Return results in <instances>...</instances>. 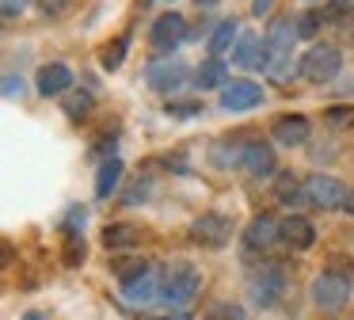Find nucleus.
Returning <instances> with one entry per match:
<instances>
[{"label": "nucleus", "mask_w": 354, "mask_h": 320, "mask_svg": "<svg viewBox=\"0 0 354 320\" xmlns=\"http://www.w3.org/2000/svg\"><path fill=\"white\" fill-rule=\"evenodd\" d=\"M274 195H278V202L282 206H290V210H297L301 202H308L305 198V179H297L293 172H278L274 175Z\"/></svg>", "instance_id": "obj_23"}, {"label": "nucleus", "mask_w": 354, "mask_h": 320, "mask_svg": "<svg viewBox=\"0 0 354 320\" xmlns=\"http://www.w3.org/2000/svg\"><path fill=\"white\" fill-rule=\"evenodd\" d=\"M293 19H297V38H316L324 30V23H328V12H320V8H305V12H297Z\"/></svg>", "instance_id": "obj_25"}, {"label": "nucleus", "mask_w": 354, "mask_h": 320, "mask_svg": "<svg viewBox=\"0 0 354 320\" xmlns=\"http://www.w3.org/2000/svg\"><path fill=\"white\" fill-rule=\"evenodd\" d=\"M39 8L46 15H65V12H69V0H39Z\"/></svg>", "instance_id": "obj_32"}, {"label": "nucleus", "mask_w": 354, "mask_h": 320, "mask_svg": "<svg viewBox=\"0 0 354 320\" xmlns=\"http://www.w3.org/2000/svg\"><path fill=\"white\" fill-rule=\"evenodd\" d=\"M225 84H229V65L221 57H206L194 69V88L198 91H214V88H225Z\"/></svg>", "instance_id": "obj_20"}, {"label": "nucleus", "mask_w": 354, "mask_h": 320, "mask_svg": "<svg viewBox=\"0 0 354 320\" xmlns=\"http://www.w3.org/2000/svg\"><path fill=\"white\" fill-rule=\"evenodd\" d=\"M305 198H308V206L313 210H343V202H346V190H343V183L335 179V175H324V172H313L305 179Z\"/></svg>", "instance_id": "obj_8"}, {"label": "nucleus", "mask_w": 354, "mask_h": 320, "mask_svg": "<svg viewBox=\"0 0 354 320\" xmlns=\"http://www.w3.org/2000/svg\"><path fill=\"white\" fill-rule=\"evenodd\" d=\"M293 38H297V19L293 15H274L263 30V50H267V73L274 80H286L293 73Z\"/></svg>", "instance_id": "obj_1"}, {"label": "nucleus", "mask_w": 354, "mask_h": 320, "mask_svg": "<svg viewBox=\"0 0 354 320\" xmlns=\"http://www.w3.org/2000/svg\"><path fill=\"white\" fill-rule=\"evenodd\" d=\"M24 8H27V0H4V4H0V12H4V19H16Z\"/></svg>", "instance_id": "obj_33"}, {"label": "nucleus", "mask_w": 354, "mask_h": 320, "mask_svg": "<svg viewBox=\"0 0 354 320\" xmlns=\"http://www.w3.org/2000/svg\"><path fill=\"white\" fill-rule=\"evenodd\" d=\"M278 244L290 251H308L316 244V229L308 217H301V213H290V217L278 221Z\"/></svg>", "instance_id": "obj_12"}, {"label": "nucleus", "mask_w": 354, "mask_h": 320, "mask_svg": "<svg viewBox=\"0 0 354 320\" xmlns=\"http://www.w3.org/2000/svg\"><path fill=\"white\" fill-rule=\"evenodd\" d=\"M240 42V23L236 19H221L214 23V30H209L206 46H209V57H221V53H232Z\"/></svg>", "instance_id": "obj_19"}, {"label": "nucleus", "mask_w": 354, "mask_h": 320, "mask_svg": "<svg viewBox=\"0 0 354 320\" xmlns=\"http://www.w3.org/2000/svg\"><path fill=\"white\" fill-rule=\"evenodd\" d=\"M351 274L346 271V259H331L328 267H320V274L308 286V297L320 312H339L346 301H351Z\"/></svg>", "instance_id": "obj_2"}, {"label": "nucleus", "mask_w": 354, "mask_h": 320, "mask_svg": "<svg viewBox=\"0 0 354 320\" xmlns=\"http://www.w3.org/2000/svg\"><path fill=\"white\" fill-rule=\"evenodd\" d=\"M84 221H88V206H69V210H65V217H62V229H65V236H73V233H84Z\"/></svg>", "instance_id": "obj_30"}, {"label": "nucleus", "mask_w": 354, "mask_h": 320, "mask_svg": "<svg viewBox=\"0 0 354 320\" xmlns=\"http://www.w3.org/2000/svg\"><path fill=\"white\" fill-rule=\"evenodd\" d=\"M232 65L240 69H267V50H263V38H255L252 30H244L232 50Z\"/></svg>", "instance_id": "obj_18"}, {"label": "nucleus", "mask_w": 354, "mask_h": 320, "mask_svg": "<svg viewBox=\"0 0 354 320\" xmlns=\"http://www.w3.org/2000/svg\"><path fill=\"white\" fill-rule=\"evenodd\" d=\"M286 282H290V274H286L282 259H259V267L248 278V297L263 309H274L286 294Z\"/></svg>", "instance_id": "obj_4"}, {"label": "nucleus", "mask_w": 354, "mask_h": 320, "mask_svg": "<svg viewBox=\"0 0 354 320\" xmlns=\"http://www.w3.org/2000/svg\"><path fill=\"white\" fill-rule=\"evenodd\" d=\"M160 286H164L160 267H149L141 278L126 282V286H122V297H126L130 305H149V301H156V297H160Z\"/></svg>", "instance_id": "obj_16"}, {"label": "nucleus", "mask_w": 354, "mask_h": 320, "mask_svg": "<svg viewBox=\"0 0 354 320\" xmlns=\"http://www.w3.org/2000/svg\"><path fill=\"white\" fill-rule=\"evenodd\" d=\"M4 96H8V99H19V96H24V76H16V73L4 76Z\"/></svg>", "instance_id": "obj_31"}, {"label": "nucleus", "mask_w": 354, "mask_h": 320, "mask_svg": "<svg viewBox=\"0 0 354 320\" xmlns=\"http://www.w3.org/2000/svg\"><path fill=\"white\" fill-rule=\"evenodd\" d=\"M62 107L73 122H84L92 114V91H65L62 96Z\"/></svg>", "instance_id": "obj_26"}, {"label": "nucleus", "mask_w": 354, "mask_h": 320, "mask_svg": "<svg viewBox=\"0 0 354 320\" xmlns=\"http://www.w3.org/2000/svg\"><path fill=\"white\" fill-rule=\"evenodd\" d=\"M270 134H274L278 145H286V149H297V145L308 141V134H313V122H308L305 114H278V118L270 122Z\"/></svg>", "instance_id": "obj_14"}, {"label": "nucleus", "mask_w": 354, "mask_h": 320, "mask_svg": "<svg viewBox=\"0 0 354 320\" xmlns=\"http://www.w3.org/2000/svg\"><path fill=\"white\" fill-rule=\"evenodd\" d=\"M198 111H202L198 103H168V114H183V118L187 114H198Z\"/></svg>", "instance_id": "obj_34"}, {"label": "nucleus", "mask_w": 354, "mask_h": 320, "mask_svg": "<svg viewBox=\"0 0 354 320\" xmlns=\"http://www.w3.org/2000/svg\"><path fill=\"white\" fill-rule=\"evenodd\" d=\"M202 290V274L194 263H187V259H171L168 267H164V286H160V301L171 305V312H183L187 305L198 297Z\"/></svg>", "instance_id": "obj_3"}, {"label": "nucleus", "mask_w": 354, "mask_h": 320, "mask_svg": "<svg viewBox=\"0 0 354 320\" xmlns=\"http://www.w3.org/2000/svg\"><path fill=\"white\" fill-rule=\"evenodd\" d=\"M62 259H65V267H84V259H88V240H84V233L65 236V244H62Z\"/></svg>", "instance_id": "obj_27"}, {"label": "nucleus", "mask_w": 354, "mask_h": 320, "mask_svg": "<svg viewBox=\"0 0 354 320\" xmlns=\"http://www.w3.org/2000/svg\"><path fill=\"white\" fill-rule=\"evenodd\" d=\"M145 80H149V88L160 91V96H176V91L191 80V69H187V61H179V57L153 61L149 73H145Z\"/></svg>", "instance_id": "obj_10"}, {"label": "nucleus", "mask_w": 354, "mask_h": 320, "mask_svg": "<svg viewBox=\"0 0 354 320\" xmlns=\"http://www.w3.org/2000/svg\"><path fill=\"white\" fill-rule=\"evenodd\" d=\"M24 320H42V312H27V317Z\"/></svg>", "instance_id": "obj_39"}, {"label": "nucleus", "mask_w": 354, "mask_h": 320, "mask_svg": "<svg viewBox=\"0 0 354 320\" xmlns=\"http://www.w3.org/2000/svg\"><path fill=\"white\" fill-rule=\"evenodd\" d=\"M149 320H187V312H164V317H149Z\"/></svg>", "instance_id": "obj_36"}, {"label": "nucleus", "mask_w": 354, "mask_h": 320, "mask_svg": "<svg viewBox=\"0 0 354 320\" xmlns=\"http://www.w3.org/2000/svg\"><path fill=\"white\" fill-rule=\"evenodd\" d=\"M103 248L111 251V256H122V251H133L141 240H145V233H141L133 221H111L107 229H103Z\"/></svg>", "instance_id": "obj_15"}, {"label": "nucleus", "mask_w": 354, "mask_h": 320, "mask_svg": "<svg viewBox=\"0 0 354 320\" xmlns=\"http://www.w3.org/2000/svg\"><path fill=\"white\" fill-rule=\"evenodd\" d=\"M153 263H145L141 256H133V251H122V256H111V263H107V271L118 278V286H126V282H133V278H141V274L149 271Z\"/></svg>", "instance_id": "obj_22"}, {"label": "nucleus", "mask_w": 354, "mask_h": 320, "mask_svg": "<svg viewBox=\"0 0 354 320\" xmlns=\"http://www.w3.org/2000/svg\"><path fill=\"white\" fill-rule=\"evenodd\" d=\"M126 50H130V35H118L115 42H107L100 50V65L107 69V73H115V69H122V61H126Z\"/></svg>", "instance_id": "obj_24"}, {"label": "nucleus", "mask_w": 354, "mask_h": 320, "mask_svg": "<svg viewBox=\"0 0 354 320\" xmlns=\"http://www.w3.org/2000/svg\"><path fill=\"white\" fill-rule=\"evenodd\" d=\"M278 244V221L270 217V213H255L252 221L244 225V233H240V248H244L248 259H267V251Z\"/></svg>", "instance_id": "obj_7"}, {"label": "nucleus", "mask_w": 354, "mask_h": 320, "mask_svg": "<svg viewBox=\"0 0 354 320\" xmlns=\"http://www.w3.org/2000/svg\"><path fill=\"white\" fill-rule=\"evenodd\" d=\"M35 84H39L42 96H65V91H73V69L62 65V61H50V65L39 69V76H35Z\"/></svg>", "instance_id": "obj_17"}, {"label": "nucleus", "mask_w": 354, "mask_h": 320, "mask_svg": "<svg viewBox=\"0 0 354 320\" xmlns=\"http://www.w3.org/2000/svg\"><path fill=\"white\" fill-rule=\"evenodd\" d=\"M122 160L118 157H103L100 172H95V198H111L118 187H122Z\"/></svg>", "instance_id": "obj_21"}, {"label": "nucleus", "mask_w": 354, "mask_h": 320, "mask_svg": "<svg viewBox=\"0 0 354 320\" xmlns=\"http://www.w3.org/2000/svg\"><path fill=\"white\" fill-rule=\"evenodd\" d=\"M343 210L354 217V190H346V202H343Z\"/></svg>", "instance_id": "obj_37"}, {"label": "nucleus", "mask_w": 354, "mask_h": 320, "mask_svg": "<svg viewBox=\"0 0 354 320\" xmlns=\"http://www.w3.org/2000/svg\"><path fill=\"white\" fill-rule=\"evenodd\" d=\"M270 12H274V0H252V15L263 19V15H270Z\"/></svg>", "instance_id": "obj_35"}, {"label": "nucleus", "mask_w": 354, "mask_h": 320, "mask_svg": "<svg viewBox=\"0 0 354 320\" xmlns=\"http://www.w3.org/2000/svg\"><path fill=\"white\" fill-rule=\"evenodd\" d=\"M343 69V50L335 42H313L305 50V57L297 61V73L305 76L308 84H331Z\"/></svg>", "instance_id": "obj_5"}, {"label": "nucleus", "mask_w": 354, "mask_h": 320, "mask_svg": "<svg viewBox=\"0 0 354 320\" xmlns=\"http://www.w3.org/2000/svg\"><path fill=\"white\" fill-rule=\"evenodd\" d=\"M206 320H248V312H244V305H236V301H214Z\"/></svg>", "instance_id": "obj_29"}, {"label": "nucleus", "mask_w": 354, "mask_h": 320, "mask_svg": "<svg viewBox=\"0 0 354 320\" xmlns=\"http://www.w3.org/2000/svg\"><path fill=\"white\" fill-rule=\"evenodd\" d=\"M324 122H328L331 130H351L354 126V103H335L324 111Z\"/></svg>", "instance_id": "obj_28"}, {"label": "nucleus", "mask_w": 354, "mask_h": 320, "mask_svg": "<svg viewBox=\"0 0 354 320\" xmlns=\"http://www.w3.org/2000/svg\"><path fill=\"white\" fill-rule=\"evenodd\" d=\"M240 168H244L252 179H270V175H278V157L267 141H244Z\"/></svg>", "instance_id": "obj_13"}, {"label": "nucleus", "mask_w": 354, "mask_h": 320, "mask_svg": "<svg viewBox=\"0 0 354 320\" xmlns=\"http://www.w3.org/2000/svg\"><path fill=\"white\" fill-rule=\"evenodd\" d=\"M187 236H191V244H198V248H225V244L232 240V217L221 210H209V213H198V217L191 221V229H187Z\"/></svg>", "instance_id": "obj_6"}, {"label": "nucleus", "mask_w": 354, "mask_h": 320, "mask_svg": "<svg viewBox=\"0 0 354 320\" xmlns=\"http://www.w3.org/2000/svg\"><path fill=\"white\" fill-rule=\"evenodd\" d=\"M263 103V84L248 80V76H236L221 88V111L229 114H244V111H255Z\"/></svg>", "instance_id": "obj_11"}, {"label": "nucleus", "mask_w": 354, "mask_h": 320, "mask_svg": "<svg viewBox=\"0 0 354 320\" xmlns=\"http://www.w3.org/2000/svg\"><path fill=\"white\" fill-rule=\"evenodd\" d=\"M198 8H214V4H221V0H194Z\"/></svg>", "instance_id": "obj_38"}, {"label": "nucleus", "mask_w": 354, "mask_h": 320, "mask_svg": "<svg viewBox=\"0 0 354 320\" xmlns=\"http://www.w3.org/2000/svg\"><path fill=\"white\" fill-rule=\"evenodd\" d=\"M183 38H191V35H187V19L179 12H160L153 19V27H149V46L156 53H171Z\"/></svg>", "instance_id": "obj_9"}]
</instances>
